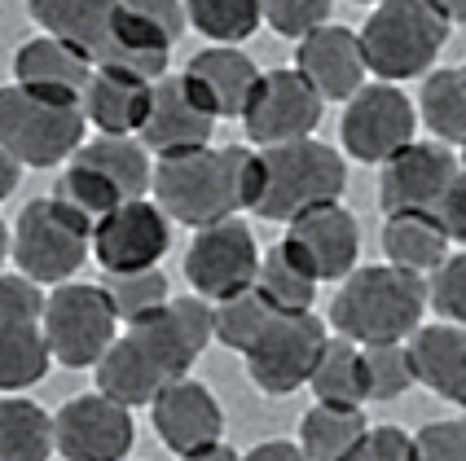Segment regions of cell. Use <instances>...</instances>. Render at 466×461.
<instances>
[{
    "label": "cell",
    "instance_id": "cell-1",
    "mask_svg": "<svg viewBox=\"0 0 466 461\" xmlns=\"http://www.w3.org/2000/svg\"><path fill=\"white\" fill-rule=\"evenodd\" d=\"M208 343H216V304L198 295L167 299L110 343V352L97 360V391L128 409H141L167 383L185 378L194 360L208 352Z\"/></svg>",
    "mask_w": 466,
    "mask_h": 461
},
{
    "label": "cell",
    "instance_id": "cell-2",
    "mask_svg": "<svg viewBox=\"0 0 466 461\" xmlns=\"http://www.w3.org/2000/svg\"><path fill=\"white\" fill-rule=\"evenodd\" d=\"M150 189L167 220L185 229H211L238 220V211H256L259 154L247 145H208L177 158H158Z\"/></svg>",
    "mask_w": 466,
    "mask_h": 461
},
{
    "label": "cell",
    "instance_id": "cell-3",
    "mask_svg": "<svg viewBox=\"0 0 466 461\" xmlns=\"http://www.w3.org/2000/svg\"><path fill=\"white\" fill-rule=\"evenodd\" d=\"M431 307L427 277L396 264H357L330 304V326L339 338H352L357 347L370 343H410L422 330V316Z\"/></svg>",
    "mask_w": 466,
    "mask_h": 461
},
{
    "label": "cell",
    "instance_id": "cell-4",
    "mask_svg": "<svg viewBox=\"0 0 466 461\" xmlns=\"http://www.w3.org/2000/svg\"><path fill=\"white\" fill-rule=\"evenodd\" d=\"M357 35L365 71H374L383 84H400L431 71L453 35V23L436 0H379Z\"/></svg>",
    "mask_w": 466,
    "mask_h": 461
},
{
    "label": "cell",
    "instance_id": "cell-5",
    "mask_svg": "<svg viewBox=\"0 0 466 461\" xmlns=\"http://www.w3.org/2000/svg\"><path fill=\"white\" fill-rule=\"evenodd\" d=\"M348 189V163L339 158L335 145L304 136V141H286L268 145L259 154V203L256 215L273 225H290L295 215H304L321 203H339Z\"/></svg>",
    "mask_w": 466,
    "mask_h": 461
},
{
    "label": "cell",
    "instance_id": "cell-6",
    "mask_svg": "<svg viewBox=\"0 0 466 461\" xmlns=\"http://www.w3.org/2000/svg\"><path fill=\"white\" fill-rule=\"evenodd\" d=\"M93 251V225L57 198H35L18 211L9 259L35 286H66Z\"/></svg>",
    "mask_w": 466,
    "mask_h": 461
},
{
    "label": "cell",
    "instance_id": "cell-7",
    "mask_svg": "<svg viewBox=\"0 0 466 461\" xmlns=\"http://www.w3.org/2000/svg\"><path fill=\"white\" fill-rule=\"evenodd\" d=\"M84 105H62L35 97L18 84L0 88V145L23 167H57L71 163V154L84 145Z\"/></svg>",
    "mask_w": 466,
    "mask_h": 461
},
{
    "label": "cell",
    "instance_id": "cell-8",
    "mask_svg": "<svg viewBox=\"0 0 466 461\" xmlns=\"http://www.w3.org/2000/svg\"><path fill=\"white\" fill-rule=\"evenodd\" d=\"M119 338V316L106 299L102 282L53 286L45 299V343L49 356L66 369H97V360Z\"/></svg>",
    "mask_w": 466,
    "mask_h": 461
},
{
    "label": "cell",
    "instance_id": "cell-9",
    "mask_svg": "<svg viewBox=\"0 0 466 461\" xmlns=\"http://www.w3.org/2000/svg\"><path fill=\"white\" fill-rule=\"evenodd\" d=\"M45 295L23 273H0V391L18 396L49 374Z\"/></svg>",
    "mask_w": 466,
    "mask_h": 461
},
{
    "label": "cell",
    "instance_id": "cell-10",
    "mask_svg": "<svg viewBox=\"0 0 466 461\" xmlns=\"http://www.w3.org/2000/svg\"><path fill=\"white\" fill-rule=\"evenodd\" d=\"M326 321L317 312H273L256 343L242 352L247 374L264 396H290L312 378L317 360L326 352Z\"/></svg>",
    "mask_w": 466,
    "mask_h": 461
},
{
    "label": "cell",
    "instance_id": "cell-11",
    "mask_svg": "<svg viewBox=\"0 0 466 461\" xmlns=\"http://www.w3.org/2000/svg\"><path fill=\"white\" fill-rule=\"evenodd\" d=\"M259 277V246L242 220H225L211 229H194V242L185 251V282L198 299L229 304L238 295L256 290Z\"/></svg>",
    "mask_w": 466,
    "mask_h": 461
},
{
    "label": "cell",
    "instance_id": "cell-12",
    "mask_svg": "<svg viewBox=\"0 0 466 461\" xmlns=\"http://www.w3.org/2000/svg\"><path fill=\"white\" fill-rule=\"evenodd\" d=\"M414 132H418V110L396 84H365L357 97H348L343 119H339L343 150L352 154L357 163H370V167H383L410 141H418Z\"/></svg>",
    "mask_w": 466,
    "mask_h": 461
},
{
    "label": "cell",
    "instance_id": "cell-13",
    "mask_svg": "<svg viewBox=\"0 0 466 461\" xmlns=\"http://www.w3.org/2000/svg\"><path fill=\"white\" fill-rule=\"evenodd\" d=\"M53 439L66 461H128L137 444L132 409L102 391L66 400L53 417Z\"/></svg>",
    "mask_w": 466,
    "mask_h": 461
},
{
    "label": "cell",
    "instance_id": "cell-14",
    "mask_svg": "<svg viewBox=\"0 0 466 461\" xmlns=\"http://www.w3.org/2000/svg\"><path fill=\"white\" fill-rule=\"evenodd\" d=\"M167 246H172V220L150 198H132L93 225V259L102 264V273L158 268Z\"/></svg>",
    "mask_w": 466,
    "mask_h": 461
},
{
    "label": "cell",
    "instance_id": "cell-15",
    "mask_svg": "<svg viewBox=\"0 0 466 461\" xmlns=\"http://www.w3.org/2000/svg\"><path fill=\"white\" fill-rule=\"evenodd\" d=\"M211 132H216V115L211 105L198 97V88L181 75H163L155 79V93H150V110H146V124H141V145L158 158H177V154H194L211 145Z\"/></svg>",
    "mask_w": 466,
    "mask_h": 461
},
{
    "label": "cell",
    "instance_id": "cell-16",
    "mask_svg": "<svg viewBox=\"0 0 466 461\" xmlns=\"http://www.w3.org/2000/svg\"><path fill=\"white\" fill-rule=\"evenodd\" d=\"M317 124H321V93L295 66L290 71H268L259 79L256 97L242 115V128L259 150L304 141V136H312Z\"/></svg>",
    "mask_w": 466,
    "mask_h": 461
},
{
    "label": "cell",
    "instance_id": "cell-17",
    "mask_svg": "<svg viewBox=\"0 0 466 461\" xmlns=\"http://www.w3.org/2000/svg\"><path fill=\"white\" fill-rule=\"evenodd\" d=\"M462 163L444 141H410L405 150L383 163L379 203L388 215L396 211H436L449 185L458 180Z\"/></svg>",
    "mask_w": 466,
    "mask_h": 461
},
{
    "label": "cell",
    "instance_id": "cell-18",
    "mask_svg": "<svg viewBox=\"0 0 466 461\" xmlns=\"http://www.w3.org/2000/svg\"><path fill=\"white\" fill-rule=\"evenodd\" d=\"M282 242L317 273V282H343L361 259V229L343 203H321L295 215Z\"/></svg>",
    "mask_w": 466,
    "mask_h": 461
},
{
    "label": "cell",
    "instance_id": "cell-19",
    "mask_svg": "<svg viewBox=\"0 0 466 461\" xmlns=\"http://www.w3.org/2000/svg\"><path fill=\"white\" fill-rule=\"evenodd\" d=\"M295 71L321 93V102H348L365 88V53L361 35L343 23L312 26L295 40Z\"/></svg>",
    "mask_w": 466,
    "mask_h": 461
},
{
    "label": "cell",
    "instance_id": "cell-20",
    "mask_svg": "<svg viewBox=\"0 0 466 461\" xmlns=\"http://www.w3.org/2000/svg\"><path fill=\"white\" fill-rule=\"evenodd\" d=\"M150 422H155V436L177 453H198L216 439L225 436V413H220V400L211 396V386H203L198 378H177L158 391L150 400Z\"/></svg>",
    "mask_w": 466,
    "mask_h": 461
},
{
    "label": "cell",
    "instance_id": "cell-21",
    "mask_svg": "<svg viewBox=\"0 0 466 461\" xmlns=\"http://www.w3.org/2000/svg\"><path fill=\"white\" fill-rule=\"evenodd\" d=\"M93 71H97V62L88 53H79L76 45H62L53 35H35V40L18 45V53H14L18 88L62 105H84Z\"/></svg>",
    "mask_w": 466,
    "mask_h": 461
},
{
    "label": "cell",
    "instance_id": "cell-22",
    "mask_svg": "<svg viewBox=\"0 0 466 461\" xmlns=\"http://www.w3.org/2000/svg\"><path fill=\"white\" fill-rule=\"evenodd\" d=\"M185 79L198 88V97L211 105L216 119H242L251 97H256L264 71L238 45H211L198 57H189Z\"/></svg>",
    "mask_w": 466,
    "mask_h": 461
},
{
    "label": "cell",
    "instance_id": "cell-23",
    "mask_svg": "<svg viewBox=\"0 0 466 461\" xmlns=\"http://www.w3.org/2000/svg\"><path fill=\"white\" fill-rule=\"evenodd\" d=\"M155 84L124 66H97L84 93V119L102 136H132L146 124Z\"/></svg>",
    "mask_w": 466,
    "mask_h": 461
},
{
    "label": "cell",
    "instance_id": "cell-24",
    "mask_svg": "<svg viewBox=\"0 0 466 461\" xmlns=\"http://www.w3.org/2000/svg\"><path fill=\"white\" fill-rule=\"evenodd\" d=\"M410 356L414 374L427 391H436L441 400L466 409V330L453 321L441 326H422L410 338Z\"/></svg>",
    "mask_w": 466,
    "mask_h": 461
},
{
    "label": "cell",
    "instance_id": "cell-25",
    "mask_svg": "<svg viewBox=\"0 0 466 461\" xmlns=\"http://www.w3.org/2000/svg\"><path fill=\"white\" fill-rule=\"evenodd\" d=\"M26 9L45 26V35L62 40V45H76L93 62H102L119 0H26Z\"/></svg>",
    "mask_w": 466,
    "mask_h": 461
},
{
    "label": "cell",
    "instance_id": "cell-26",
    "mask_svg": "<svg viewBox=\"0 0 466 461\" xmlns=\"http://www.w3.org/2000/svg\"><path fill=\"white\" fill-rule=\"evenodd\" d=\"M383 251L388 264L427 277L449 259V233L436 220V211H396L383 220Z\"/></svg>",
    "mask_w": 466,
    "mask_h": 461
},
{
    "label": "cell",
    "instance_id": "cell-27",
    "mask_svg": "<svg viewBox=\"0 0 466 461\" xmlns=\"http://www.w3.org/2000/svg\"><path fill=\"white\" fill-rule=\"evenodd\" d=\"M71 158L88 163L93 172H102L124 198H146L150 194V180H155V163H150V150L137 141V136H97L88 145H79Z\"/></svg>",
    "mask_w": 466,
    "mask_h": 461
},
{
    "label": "cell",
    "instance_id": "cell-28",
    "mask_svg": "<svg viewBox=\"0 0 466 461\" xmlns=\"http://www.w3.org/2000/svg\"><path fill=\"white\" fill-rule=\"evenodd\" d=\"M312 396L317 405H339V409H361L370 400V386H365V360L361 347L352 338H330L326 352L312 369Z\"/></svg>",
    "mask_w": 466,
    "mask_h": 461
},
{
    "label": "cell",
    "instance_id": "cell-29",
    "mask_svg": "<svg viewBox=\"0 0 466 461\" xmlns=\"http://www.w3.org/2000/svg\"><path fill=\"white\" fill-rule=\"evenodd\" d=\"M57 453L53 417L35 400L5 396L0 400V461H49Z\"/></svg>",
    "mask_w": 466,
    "mask_h": 461
},
{
    "label": "cell",
    "instance_id": "cell-30",
    "mask_svg": "<svg viewBox=\"0 0 466 461\" xmlns=\"http://www.w3.org/2000/svg\"><path fill=\"white\" fill-rule=\"evenodd\" d=\"M256 295L278 312H312L317 304V273L295 256L286 242H278L268 256H259Z\"/></svg>",
    "mask_w": 466,
    "mask_h": 461
},
{
    "label": "cell",
    "instance_id": "cell-31",
    "mask_svg": "<svg viewBox=\"0 0 466 461\" xmlns=\"http://www.w3.org/2000/svg\"><path fill=\"white\" fill-rule=\"evenodd\" d=\"M418 119L431 128L436 141L462 150L466 145V62L427 75L422 97H418Z\"/></svg>",
    "mask_w": 466,
    "mask_h": 461
},
{
    "label": "cell",
    "instance_id": "cell-32",
    "mask_svg": "<svg viewBox=\"0 0 466 461\" xmlns=\"http://www.w3.org/2000/svg\"><path fill=\"white\" fill-rule=\"evenodd\" d=\"M365 431H370V422H365L361 409L317 405L299 422V448L309 453V461H343Z\"/></svg>",
    "mask_w": 466,
    "mask_h": 461
},
{
    "label": "cell",
    "instance_id": "cell-33",
    "mask_svg": "<svg viewBox=\"0 0 466 461\" xmlns=\"http://www.w3.org/2000/svg\"><path fill=\"white\" fill-rule=\"evenodd\" d=\"M189 26H198L211 45H242L264 23V0H181Z\"/></svg>",
    "mask_w": 466,
    "mask_h": 461
},
{
    "label": "cell",
    "instance_id": "cell-34",
    "mask_svg": "<svg viewBox=\"0 0 466 461\" xmlns=\"http://www.w3.org/2000/svg\"><path fill=\"white\" fill-rule=\"evenodd\" d=\"M53 198H57V203H66L76 215H84L88 225H97V220H106L115 206L128 203V198H124V194L102 176V172H93V167H88V163H79V158H71V163L62 167Z\"/></svg>",
    "mask_w": 466,
    "mask_h": 461
},
{
    "label": "cell",
    "instance_id": "cell-35",
    "mask_svg": "<svg viewBox=\"0 0 466 461\" xmlns=\"http://www.w3.org/2000/svg\"><path fill=\"white\" fill-rule=\"evenodd\" d=\"M102 290H106V299H110V307H115V316L128 321V326L146 321L150 312H158V307L172 299L167 295V277L158 268H146V273H106Z\"/></svg>",
    "mask_w": 466,
    "mask_h": 461
},
{
    "label": "cell",
    "instance_id": "cell-36",
    "mask_svg": "<svg viewBox=\"0 0 466 461\" xmlns=\"http://www.w3.org/2000/svg\"><path fill=\"white\" fill-rule=\"evenodd\" d=\"M361 360L370 400H400L418 383L410 343H370V347H361Z\"/></svg>",
    "mask_w": 466,
    "mask_h": 461
},
{
    "label": "cell",
    "instance_id": "cell-37",
    "mask_svg": "<svg viewBox=\"0 0 466 461\" xmlns=\"http://www.w3.org/2000/svg\"><path fill=\"white\" fill-rule=\"evenodd\" d=\"M273 312H278V307L264 304L256 290L238 295L229 304H216V343H225L229 352H247L259 334H264V326L273 321Z\"/></svg>",
    "mask_w": 466,
    "mask_h": 461
},
{
    "label": "cell",
    "instance_id": "cell-38",
    "mask_svg": "<svg viewBox=\"0 0 466 461\" xmlns=\"http://www.w3.org/2000/svg\"><path fill=\"white\" fill-rule=\"evenodd\" d=\"M335 0H264V23L286 40H304L312 26L330 23Z\"/></svg>",
    "mask_w": 466,
    "mask_h": 461
},
{
    "label": "cell",
    "instance_id": "cell-39",
    "mask_svg": "<svg viewBox=\"0 0 466 461\" xmlns=\"http://www.w3.org/2000/svg\"><path fill=\"white\" fill-rule=\"evenodd\" d=\"M427 290H431V307L441 312L444 321H453V326L466 330V251L444 259L441 268L431 273Z\"/></svg>",
    "mask_w": 466,
    "mask_h": 461
},
{
    "label": "cell",
    "instance_id": "cell-40",
    "mask_svg": "<svg viewBox=\"0 0 466 461\" xmlns=\"http://www.w3.org/2000/svg\"><path fill=\"white\" fill-rule=\"evenodd\" d=\"M414 461H466V422H427L414 436Z\"/></svg>",
    "mask_w": 466,
    "mask_h": 461
},
{
    "label": "cell",
    "instance_id": "cell-41",
    "mask_svg": "<svg viewBox=\"0 0 466 461\" xmlns=\"http://www.w3.org/2000/svg\"><path fill=\"white\" fill-rule=\"evenodd\" d=\"M343 461H414V436L400 426H370Z\"/></svg>",
    "mask_w": 466,
    "mask_h": 461
},
{
    "label": "cell",
    "instance_id": "cell-42",
    "mask_svg": "<svg viewBox=\"0 0 466 461\" xmlns=\"http://www.w3.org/2000/svg\"><path fill=\"white\" fill-rule=\"evenodd\" d=\"M436 220L444 225L449 242H462L466 246V172H458V180L449 185V194L436 206Z\"/></svg>",
    "mask_w": 466,
    "mask_h": 461
},
{
    "label": "cell",
    "instance_id": "cell-43",
    "mask_svg": "<svg viewBox=\"0 0 466 461\" xmlns=\"http://www.w3.org/2000/svg\"><path fill=\"white\" fill-rule=\"evenodd\" d=\"M242 461H309V453L290 439H268V444H256Z\"/></svg>",
    "mask_w": 466,
    "mask_h": 461
},
{
    "label": "cell",
    "instance_id": "cell-44",
    "mask_svg": "<svg viewBox=\"0 0 466 461\" xmlns=\"http://www.w3.org/2000/svg\"><path fill=\"white\" fill-rule=\"evenodd\" d=\"M18 172H23V163H18L14 154L0 145V203H5L14 189H18Z\"/></svg>",
    "mask_w": 466,
    "mask_h": 461
},
{
    "label": "cell",
    "instance_id": "cell-45",
    "mask_svg": "<svg viewBox=\"0 0 466 461\" xmlns=\"http://www.w3.org/2000/svg\"><path fill=\"white\" fill-rule=\"evenodd\" d=\"M177 461H242L238 453H233L229 444H208V448H198V453H185V457H177Z\"/></svg>",
    "mask_w": 466,
    "mask_h": 461
},
{
    "label": "cell",
    "instance_id": "cell-46",
    "mask_svg": "<svg viewBox=\"0 0 466 461\" xmlns=\"http://www.w3.org/2000/svg\"><path fill=\"white\" fill-rule=\"evenodd\" d=\"M444 14H449V23H466V0H436Z\"/></svg>",
    "mask_w": 466,
    "mask_h": 461
},
{
    "label": "cell",
    "instance_id": "cell-47",
    "mask_svg": "<svg viewBox=\"0 0 466 461\" xmlns=\"http://www.w3.org/2000/svg\"><path fill=\"white\" fill-rule=\"evenodd\" d=\"M9 242H14V233L5 229V220H0V268H5V259H9Z\"/></svg>",
    "mask_w": 466,
    "mask_h": 461
},
{
    "label": "cell",
    "instance_id": "cell-48",
    "mask_svg": "<svg viewBox=\"0 0 466 461\" xmlns=\"http://www.w3.org/2000/svg\"><path fill=\"white\" fill-rule=\"evenodd\" d=\"M458 163H462V172H466V145H462V154H458Z\"/></svg>",
    "mask_w": 466,
    "mask_h": 461
},
{
    "label": "cell",
    "instance_id": "cell-49",
    "mask_svg": "<svg viewBox=\"0 0 466 461\" xmlns=\"http://www.w3.org/2000/svg\"><path fill=\"white\" fill-rule=\"evenodd\" d=\"M352 5H379V0H352Z\"/></svg>",
    "mask_w": 466,
    "mask_h": 461
}]
</instances>
